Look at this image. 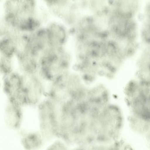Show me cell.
I'll return each instance as SVG.
<instances>
[{
	"instance_id": "cell-9",
	"label": "cell",
	"mask_w": 150,
	"mask_h": 150,
	"mask_svg": "<svg viewBox=\"0 0 150 150\" xmlns=\"http://www.w3.org/2000/svg\"><path fill=\"white\" fill-rule=\"evenodd\" d=\"M1 79L0 78V88L1 86Z\"/></svg>"
},
{
	"instance_id": "cell-1",
	"label": "cell",
	"mask_w": 150,
	"mask_h": 150,
	"mask_svg": "<svg viewBox=\"0 0 150 150\" xmlns=\"http://www.w3.org/2000/svg\"><path fill=\"white\" fill-rule=\"evenodd\" d=\"M73 54L67 47H49L40 55L38 74L50 82L63 77L72 70Z\"/></svg>"
},
{
	"instance_id": "cell-3",
	"label": "cell",
	"mask_w": 150,
	"mask_h": 150,
	"mask_svg": "<svg viewBox=\"0 0 150 150\" xmlns=\"http://www.w3.org/2000/svg\"><path fill=\"white\" fill-rule=\"evenodd\" d=\"M45 26L49 47L56 48L67 47L71 39L70 30L60 19L49 20Z\"/></svg>"
},
{
	"instance_id": "cell-5",
	"label": "cell",
	"mask_w": 150,
	"mask_h": 150,
	"mask_svg": "<svg viewBox=\"0 0 150 150\" xmlns=\"http://www.w3.org/2000/svg\"><path fill=\"white\" fill-rule=\"evenodd\" d=\"M19 33L13 31L0 37V55L15 58L19 50Z\"/></svg>"
},
{
	"instance_id": "cell-8",
	"label": "cell",
	"mask_w": 150,
	"mask_h": 150,
	"mask_svg": "<svg viewBox=\"0 0 150 150\" xmlns=\"http://www.w3.org/2000/svg\"><path fill=\"white\" fill-rule=\"evenodd\" d=\"M16 69L15 58L0 55V78L7 75Z\"/></svg>"
},
{
	"instance_id": "cell-10",
	"label": "cell",
	"mask_w": 150,
	"mask_h": 150,
	"mask_svg": "<svg viewBox=\"0 0 150 150\" xmlns=\"http://www.w3.org/2000/svg\"></svg>"
},
{
	"instance_id": "cell-2",
	"label": "cell",
	"mask_w": 150,
	"mask_h": 150,
	"mask_svg": "<svg viewBox=\"0 0 150 150\" xmlns=\"http://www.w3.org/2000/svg\"><path fill=\"white\" fill-rule=\"evenodd\" d=\"M26 81V76L17 69L1 79V86L9 102L20 107L27 103Z\"/></svg>"
},
{
	"instance_id": "cell-7",
	"label": "cell",
	"mask_w": 150,
	"mask_h": 150,
	"mask_svg": "<svg viewBox=\"0 0 150 150\" xmlns=\"http://www.w3.org/2000/svg\"><path fill=\"white\" fill-rule=\"evenodd\" d=\"M21 108L10 102L7 106L6 112V122L12 128L16 129L20 126L22 115Z\"/></svg>"
},
{
	"instance_id": "cell-6",
	"label": "cell",
	"mask_w": 150,
	"mask_h": 150,
	"mask_svg": "<svg viewBox=\"0 0 150 150\" xmlns=\"http://www.w3.org/2000/svg\"><path fill=\"white\" fill-rule=\"evenodd\" d=\"M109 6L113 10L130 14H136L139 0H108Z\"/></svg>"
},
{
	"instance_id": "cell-4",
	"label": "cell",
	"mask_w": 150,
	"mask_h": 150,
	"mask_svg": "<svg viewBox=\"0 0 150 150\" xmlns=\"http://www.w3.org/2000/svg\"><path fill=\"white\" fill-rule=\"evenodd\" d=\"M16 69L26 77L38 73V58L26 51H19L15 58Z\"/></svg>"
}]
</instances>
